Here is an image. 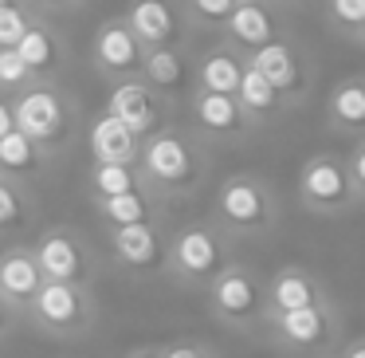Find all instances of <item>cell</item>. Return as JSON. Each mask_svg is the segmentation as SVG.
I'll return each instance as SVG.
<instances>
[{"label":"cell","instance_id":"obj_1","mask_svg":"<svg viewBox=\"0 0 365 358\" xmlns=\"http://www.w3.org/2000/svg\"><path fill=\"white\" fill-rule=\"evenodd\" d=\"M138 174H142V185L161 205L189 201L205 189L208 174H212V150L189 126L169 122L165 130H158V134H150L142 142Z\"/></svg>","mask_w":365,"mask_h":358},{"label":"cell","instance_id":"obj_2","mask_svg":"<svg viewBox=\"0 0 365 358\" xmlns=\"http://www.w3.org/2000/svg\"><path fill=\"white\" fill-rule=\"evenodd\" d=\"M208 221L228 240H263L283 221V201L263 174L244 169V174H228L216 185Z\"/></svg>","mask_w":365,"mask_h":358},{"label":"cell","instance_id":"obj_3","mask_svg":"<svg viewBox=\"0 0 365 358\" xmlns=\"http://www.w3.org/2000/svg\"><path fill=\"white\" fill-rule=\"evenodd\" d=\"M236 240H228L212 221H189L169 229V256L165 276L189 292H205L232 260H236Z\"/></svg>","mask_w":365,"mask_h":358},{"label":"cell","instance_id":"obj_4","mask_svg":"<svg viewBox=\"0 0 365 358\" xmlns=\"http://www.w3.org/2000/svg\"><path fill=\"white\" fill-rule=\"evenodd\" d=\"M12 119H16V130L24 138H32L36 146L56 158L79 134V103L67 95L59 83L36 79L28 91H20L12 99Z\"/></svg>","mask_w":365,"mask_h":358},{"label":"cell","instance_id":"obj_5","mask_svg":"<svg viewBox=\"0 0 365 358\" xmlns=\"http://www.w3.org/2000/svg\"><path fill=\"white\" fill-rule=\"evenodd\" d=\"M208 315L236 334H259L267 323V279L244 260H232L205 287Z\"/></svg>","mask_w":365,"mask_h":358},{"label":"cell","instance_id":"obj_6","mask_svg":"<svg viewBox=\"0 0 365 358\" xmlns=\"http://www.w3.org/2000/svg\"><path fill=\"white\" fill-rule=\"evenodd\" d=\"M294 193H299V205L310 217H326V221H338V217H349L361 209L357 189L349 182V169H346V154L338 150L310 154L299 166Z\"/></svg>","mask_w":365,"mask_h":358},{"label":"cell","instance_id":"obj_7","mask_svg":"<svg viewBox=\"0 0 365 358\" xmlns=\"http://www.w3.org/2000/svg\"><path fill=\"white\" fill-rule=\"evenodd\" d=\"M341 307L338 303H318V307H302V311H283V315H267L263 334L275 342L283 354H302V358H318V354H334L341 347Z\"/></svg>","mask_w":365,"mask_h":358},{"label":"cell","instance_id":"obj_8","mask_svg":"<svg viewBox=\"0 0 365 358\" xmlns=\"http://www.w3.org/2000/svg\"><path fill=\"white\" fill-rule=\"evenodd\" d=\"M24 319L36 327L40 334L59 342H75L83 334H91L98 319V303L91 287H75V284H43L36 292V299L28 303Z\"/></svg>","mask_w":365,"mask_h":358},{"label":"cell","instance_id":"obj_9","mask_svg":"<svg viewBox=\"0 0 365 358\" xmlns=\"http://www.w3.org/2000/svg\"><path fill=\"white\" fill-rule=\"evenodd\" d=\"M36 264L43 272V284H75V287H91L98 272V256L87 244L79 229L71 224H48L40 229V237L32 240Z\"/></svg>","mask_w":365,"mask_h":358},{"label":"cell","instance_id":"obj_10","mask_svg":"<svg viewBox=\"0 0 365 358\" xmlns=\"http://www.w3.org/2000/svg\"><path fill=\"white\" fill-rule=\"evenodd\" d=\"M247 67H255V71L275 87V95L283 99L287 111H299V106L310 99L314 79H318L314 56H310L294 36H283V40L252 51V56H247Z\"/></svg>","mask_w":365,"mask_h":358},{"label":"cell","instance_id":"obj_11","mask_svg":"<svg viewBox=\"0 0 365 358\" xmlns=\"http://www.w3.org/2000/svg\"><path fill=\"white\" fill-rule=\"evenodd\" d=\"M106 252L118 272L134 279H158L165 276L169 256V229L165 221L130 224V229H106Z\"/></svg>","mask_w":365,"mask_h":358},{"label":"cell","instance_id":"obj_12","mask_svg":"<svg viewBox=\"0 0 365 358\" xmlns=\"http://www.w3.org/2000/svg\"><path fill=\"white\" fill-rule=\"evenodd\" d=\"M189 130L200 142L212 146H244L255 134L247 114L240 111L236 95H208V91H192L189 95Z\"/></svg>","mask_w":365,"mask_h":358},{"label":"cell","instance_id":"obj_13","mask_svg":"<svg viewBox=\"0 0 365 358\" xmlns=\"http://www.w3.org/2000/svg\"><path fill=\"white\" fill-rule=\"evenodd\" d=\"M106 114H114L138 142H145L150 134H158V130H165L173 122V106L158 91L145 87L142 79L110 83V91H106Z\"/></svg>","mask_w":365,"mask_h":358},{"label":"cell","instance_id":"obj_14","mask_svg":"<svg viewBox=\"0 0 365 358\" xmlns=\"http://www.w3.org/2000/svg\"><path fill=\"white\" fill-rule=\"evenodd\" d=\"M122 20L130 24V32L138 36L145 51L153 48H181L189 44L192 28L185 20L181 0H130Z\"/></svg>","mask_w":365,"mask_h":358},{"label":"cell","instance_id":"obj_15","mask_svg":"<svg viewBox=\"0 0 365 358\" xmlns=\"http://www.w3.org/2000/svg\"><path fill=\"white\" fill-rule=\"evenodd\" d=\"M283 36H291V20L275 0H240L232 20L224 24L220 40L232 44L236 51H244V56H252V51L283 40Z\"/></svg>","mask_w":365,"mask_h":358},{"label":"cell","instance_id":"obj_16","mask_svg":"<svg viewBox=\"0 0 365 358\" xmlns=\"http://www.w3.org/2000/svg\"><path fill=\"white\" fill-rule=\"evenodd\" d=\"M142 56L145 48L138 44V36L130 32V24L122 16H106L95 28V40H91V64L103 79L118 83V79H138L142 71Z\"/></svg>","mask_w":365,"mask_h":358},{"label":"cell","instance_id":"obj_17","mask_svg":"<svg viewBox=\"0 0 365 358\" xmlns=\"http://www.w3.org/2000/svg\"><path fill=\"white\" fill-rule=\"evenodd\" d=\"M192 59L197 56L189 51V44H181V48H153L142 56L138 79L150 91H158V95L177 111L181 103H189L192 87H197V83H192Z\"/></svg>","mask_w":365,"mask_h":358},{"label":"cell","instance_id":"obj_18","mask_svg":"<svg viewBox=\"0 0 365 358\" xmlns=\"http://www.w3.org/2000/svg\"><path fill=\"white\" fill-rule=\"evenodd\" d=\"M330 287L318 272L302 268V264H283L275 276H267V315H283V311H302L330 303Z\"/></svg>","mask_w":365,"mask_h":358},{"label":"cell","instance_id":"obj_19","mask_svg":"<svg viewBox=\"0 0 365 358\" xmlns=\"http://www.w3.org/2000/svg\"><path fill=\"white\" fill-rule=\"evenodd\" d=\"M40 287H43V272L36 264L32 244L16 240V244L0 248V299L16 311V319H24L28 303L36 299Z\"/></svg>","mask_w":365,"mask_h":358},{"label":"cell","instance_id":"obj_20","mask_svg":"<svg viewBox=\"0 0 365 358\" xmlns=\"http://www.w3.org/2000/svg\"><path fill=\"white\" fill-rule=\"evenodd\" d=\"M16 56L24 59V67L36 75V79L59 83V75H63V67H67V59H71V51H67V40L59 36V28L51 24V20L36 16L32 24H28V32L20 36Z\"/></svg>","mask_w":365,"mask_h":358},{"label":"cell","instance_id":"obj_21","mask_svg":"<svg viewBox=\"0 0 365 358\" xmlns=\"http://www.w3.org/2000/svg\"><path fill=\"white\" fill-rule=\"evenodd\" d=\"M247 71V56L236 51L232 44L216 40L212 48H205L192 59V91H208V95H236L240 79Z\"/></svg>","mask_w":365,"mask_h":358},{"label":"cell","instance_id":"obj_22","mask_svg":"<svg viewBox=\"0 0 365 358\" xmlns=\"http://www.w3.org/2000/svg\"><path fill=\"white\" fill-rule=\"evenodd\" d=\"M326 130L338 138H365V75H346L326 95Z\"/></svg>","mask_w":365,"mask_h":358},{"label":"cell","instance_id":"obj_23","mask_svg":"<svg viewBox=\"0 0 365 358\" xmlns=\"http://www.w3.org/2000/svg\"><path fill=\"white\" fill-rule=\"evenodd\" d=\"M138 142L126 126H122L114 114H98L95 122L87 126V154H91V166H138Z\"/></svg>","mask_w":365,"mask_h":358},{"label":"cell","instance_id":"obj_24","mask_svg":"<svg viewBox=\"0 0 365 358\" xmlns=\"http://www.w3.org/2000/svg\"><path fill=\"white\" fill-rule=\"evenodd\" d=\"M51 154L43 146H36L32 138H24L20 130L0 138V177L4 182H16V185H28L32 189L36 177H43L51 169Z\"/></svg>","mask_w":365,"mask_h":358},{"label":"cell","instance_id":"obj_25","mask_svg":"<svg viewBox=\"0 0 365 358\" xmlns=\"http://www.w3.org/2000/svg\"><path fill=\"white\" fill-rule=\"evenodd\" d=\"M91 205H95L98 221H103L106 229H130V224L165 221V205H161L150 189L122 193V197H103V201H91Z\"/></svg>","mask_w":365,"mask_h":358},{"label":"cell","instance_id":"obj_26","mask_svg":"<svg viewBox=\"0 0 365 358\" xmlns=\"http://www.w3.org/2000/svg\"><path fill=\"white\" fill-rule=\"evenodd\" d=\"M236 103H240V111L247 114V122H252L255 130L275 126V122L287 114L283 99L275 95V87H271V83L263 79V75L255 71V67H247L244 79H240V87H236Z\"/></svg>","mask_w":365,"mask_h":358},{"label":"cell","instance_id":"obj_27","mask_svg":"<svg viewBox=\"0 0 365 358\" xmlns=\"http://www.w3.org/2000/svg\"><path fill=\"white\" fill-rule=\"evenodd\" d=\"M36 224V197L28 185L0 177V237H20Z\"/></svg>","mask_w":365,"mask_h":358},{"label":"cell","instance_id":"obj_28","mask_svg":"<svg viewBox=\"0 0 365 358\" xmlns=\"http://www.w3.org/2000/svg\"><path fill=\"white\" fill-rule=\"evenodd\" d=\"M87 189L91 201H103V197H122V193H138L145 189L138 166H91L87 169Z\"/></svg>","mask_w":365,"mask_h":358},{"label":"cell","instance_id":"obj_29","mask_svg":"<svg viewBox=\"0 0 365 358\" xmlns=\"http://www.w3.org/2000/svg\"><path fill=\"white\" fill-rule=\"evenodd\" d=\"M318 12H322V24L338 40L354 44L365 20V0H318Z\"/></svg>","mask_w":365,"mask_h":358},{"label":"cell","instance_id":"obj_30","mask_svg":"<svg viewBox=\"0 0 365 358\" xmlns=\"http://www.w3.org/2000/svg\"><path fill=\"white\" fill-rule=\"evenodd\" d=\"M240 0H181L185 20H189L192 32H224V24L232 20Z\"/></svg>","mask_w":365,"mask_h":358},{"label":"cell","instance_id":"obj_31","mask_svg":"<svg viewBox=\"0 0 365 358\" xmlns=\"http://www.w3.org/2000/svg\"><path fill=\"white\" fill-rule=\"evenodd\" d=\"M32 20H36V12L28 9V0H4L0 4V51L16 48Z\"/></svg>","mask_w":365,"mask_h":358},{"label":"cell","instance_id":"obj_32","mask_svg":"<svg viewBox=\"0 0 365 358\" xmlns=\"http://www.w3.org/2000/svg\"><path fill=\"white\" fill-rule=\"evenodd\" d=\"M36 83V75L24 67V59L16 56V48H4L0 51V95L4 99H16L20 91H28Z\"/></svg>","mask_w":365,"mask_h":358},{"label":"cell","instance_id":"obj_33","mask_svg":"<svg viewBox=\"0 0 365 358\" xmlns=\"http://www.w3.org/2000/svg\"><path fill=\"white\" fill-rule=\"evenodd\" d=\"M346 169H349V182H354V189H357V201L365 205V138L349 142V150H346Z\"/></svg>","mask_w":365,"mask_h":358},{"label":"cell","instance_id":"obj_34","mask_svg":"<svg viewBox=\"0 0 365 358\" xmlns=\"http://www.w3.org/2000/svg\"><path fill=\"white\" fill-rule=\"evenodd\" d=\"M161 358H220V354L200 339H177L169 347H161Z\"/></svg>","mask_w":365,"mask_h":358},{"label":"cell","instance_id":"obj_35","mask_svg":"<svg viewBox=\"0 0 365 358\" xmlns=\"http://www.w3.org/2000/svg\"><path fill=\"white\" fill-rule=\"evenodd\" d=\"M87 0H28V9L36 12V16H59V12H75L83 9Z\"/></svg>","mask_w":365,"mask_h":358},{"label":"cell","instance_id":"obj_36","mask_svg":"<svg viewBox=\"0 0 365 358\" xmlns=\"http://www.w3.org/2000/svg\"><path fill=\"white\" fill-rule=\"evenodd\" d=\"M334 358H365V339L357 334V339H346L338 350H334Z\"/></svg>","mask_w":365,"mask_h":358},{"label":"cell","instance_id":"obj_37","mask_svg":"<svg viewBox=\"0 0 365 358\" xmlns=\"http://www.w3.org/2000/svg\"><path fill=\"white\" fill-rule=\"evenodd\" d=\"M12 130H16V119H12V99L0 95V138L12 134Z\"/></svg>","mask_w":365,"mask_h":358},{"label":"cell","instance_id":"obj_38","mask_svg":"<svg viewBox=\"0 0 365 358\" xmlns=\"http://www.w3.org/2000/svg\"><path fill=\"white\" fill-rule=\"evenodd\" d=\"M16 323H20V319H16V311H12L9 303L0 299V339H4V334H9V331H12V327H16Z\"/></svg>","mask_w":365,"mask_h":358},{"label":"cell","instance_id":"obj_39","mask_svg":"<svg viewBox=\"0 0 365 358\" xmlns=\"http://www.w3.org/2000/svg\"><path fill=\"white\" fill-rule=\"evenodd\" d=\"M283 12H294V9H310V4H318V0H275Z\"/></svg>","mask_w":365,"mask_h":358},{"label":"cell","instance_id":"obj_40","mask_svg":"<svg viewBox=\"0 0 365 358\" xmlns=\"http://www.w3.org/2000/svg\"><path fill=\"white\" fill-rule=\"evenodd\" d=\"M126 358H161V347H134Z\"/></svg>","mask_w":365,"mask_h":358},{"label":"cell","instance_id":"obj_41","mask_svg":"<svg viewBox=\"0 0 365 358\" xmlns=\"http://www.w3.org/2000/svg\"><path fill=\"white\" fill-rule=\"evenodd\" d=\"M354 48H365V20H361V32H357V40H354Z\"/></svg>","mask_w":365,"mask_h":358},{"label":"cell","instance_id":"obj_42","mask_svg":"<svg viewBox=\"0 0 365 358\" xmlns=\"http://www.w3.org/2000/svg\"><path fill=\"white\" fill-rule=\"evenodd\" d=\"M318 358H334V354H318Z\"/></svg>","mask_w":365,"mask_h":358},{"label":"cell","instance_id":"obj_43","mask_svg":"<svg viewBox=\"0 0 365 358\" xmlns=\"http://www.w3.org/2000/svg\"><path fill=\"white\" fill-rule=\"evenodd\" d=\"M0 4H4V0H0Z\"/></svg>","mask_w":365,"mask_h":358},{"label":"cell","instance_id":"obj_44","mask_svg":"<svg viewBox=\"0 0 365 358\" xmlns=\"http://www.w3.org/2000/svg\"><path fill=\"white\" fill-rule=\"evenodd\" d=\"M361 339H365V334H361Z\"/></svg>","mask_w":365,"mask_h":358}]
</instances>
